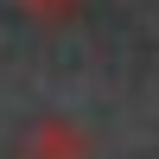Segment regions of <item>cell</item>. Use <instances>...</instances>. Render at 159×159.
I'll use <instances>...</instances> for the list:
<instances>
[{"instance_id": "2", "label": "cell", "mask_w": 159, "mask_h": 159, "mask_svg": "<svg viewBox=\"0 0 159 159\" xmlns=\"http://www.w3.org/2000/svg\"><path fill=\"white\" fill-rule=\"evenodd\" d=\"M76 7H83V0H19V13H32V19H45V25L76 19Z\"/></svg>"}, {"instance_id": "1", "label": "cell", "mask_w": 159, "mask_h": 159, "mask_svg": "<svg viewBox=\"0 0 159 159\" xmlns=\"http://www.w3.org/2000/svg\"><path fill=\"white\" fill-rule=\"evenodd\" d=\"M25 159H89V134L76 121H38L25 134Z\"/></svg>"}]
</instances>
